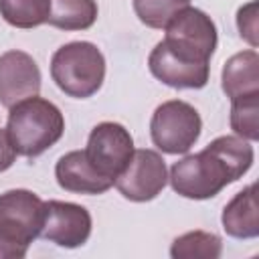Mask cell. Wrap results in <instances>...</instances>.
<instances>
[{"mask_svg":"<svg viewBox=\"0 0 259 259\" xmlns=\"http://www.w3.org/2000/svg\"><path fill=\"white\" fill-rule=\"evenodd\" d=\"M168 182L164 158L156 150H134L132 160L115 178V188L132 202H148L156 198Z\"/></svg>","mask_w":259,"mask_h":259,"instance_id":"8","label":"cell"},{"mask_svg":"<svg viewBox=\"0 0 259 259\" xmlns=\"http://www.w3.org/2000/svg\"><path fill=\"white\" fill-rule=\"evenodd\" d=\"M97 20L95 0H51L49 24L61 30H87Z\"/></svg>","mask_w":259,"mask_h":259,"instance_id":"15","label":"cell"},{"mask_svg":"<svg viewBox=\"0 0 259 259\" xmlns=\"http://www.w3.org/2000/svg\"><path fill=\"white\" fill-rule=\"evenodd\" d=\"M16 160V150L12 146V140L6 130L0 127V172L8 170Z\"/></svg>","mask_w":259,"mask_h":259,"instance_id":"21","label":"cell"},{"mask_svg":"<svg viewBox=\"0 0 259 259\" xmlns=\"http://www.w3.org/2000/svg\"><path fill=\"white\" fill-rule=\"evenodd\" d=\"M51 77L65 95L87 99L95 95L103 85V53L87 40L67 42L59 47L51 59Z\"/></svg>","mask_w":259,"mask_h":259,"instance_id":"3","label":"cell"},{"mask_svg":"<svg viewBox=\"0 0 259 259\" xmlns=\"http://www.w3.org/2000/svg\"><path fill=\"white\" fill-rule=\"evenodd\" d=\"M166 34L160 40L168 53L174 57L194 63V65H208L214 49H217V26L212 18L192 6L182 8L172 20L164 26Z\"/></svg>","mask_w":259,"mask_h":259,"instance_id":"4","label":"cell"},{"mask_svg":"<svg viewBox=\"0 0 259 259\" xmlns=\"http://www.w3.org/2000/svg\"><path fill=\"white\" fill-rule=\"evenodd\" d=\"M134 154V140L130 132L115 121L97 123L87 140L85 156L99 174L113 180L123 172Z\"/></svg>","mask_w":259,"mask_h":259,"instance_id":"7","label":"cell"},{"mask_svg":"<svg viewBox=\"0 0 259 259\" xmlns=\"http://www.w3.org/2000/svg\"><path fill=\"white\" fill-rule=\"evenodd\" d=\"M186 6H190V0H134L136 16L150 28H164Z\"/></svg>","mask_w":259,"mask_h":259,"instance_id":"18","label":"cell"},{"mask_svg":"<svg viewBox=\"0 0 259 259\" xmlns=\"http://www.w3.org/2000/svg\"><path fill=\"white\" fill-rule=\"evenodd\" d=\"M55 178L63 190L75 194H103L113 186V180L99 174L87 160L85 150L63 154L55 166Z\"/></svg>","mask_w":259,"mask_h":259,"instance_id":"12","label":"cell"},{"mask_svg":"<svg viewBox=\"0 0 259 259\" xmlns=\"http://www.w3.org/2000/svg\"><path fill=\"white\" fill-rule=\"evenodd\" d=\"M91 225V214L85 206L63 200H47L40 237L59 247L75 249L87 243Z\"/></svg>","mask_w":259,"mask_h":259,"instance_id":"9","label":"cell"},{"mask_svg":"<svg viewBox=\"0 0 259 259\" xmlns=\"http://www.w3.org/2000/svg\"><path fill=\"white\" fill-rule=\"evenodd\" d=\"M223 91L231 101L259 97V55L255 49L233 55L223 67Z\"/></svg>","mask_w":259,"mask_h":259,"instance_id":"13","label":"cell"},{"mask_svg":"<svg viewBox=\"0 0 259 259\" xmlns=\"http://www.w3.org/2000/svg\"><path fill=\"white\" fill-rule=\"evenodd\" d=\"M40 91V69L24 51H6L0 55V103H14L34 97Z\"/></svg>","mask_w":259,"mask_h":259,"instance_id":"10","label":"cell"},{"mask_svg":"<svg viewBox=\"0 0 259 259\" xmlns=\"http://www.w3.org/2000/svg\"><path fill=\"white\" fill-rule=\"evenodd\" d=\"M202 119L198 111L180 99L164 101L150 119V136L154 146L164 154H186L200 138Z\"/></svg>","mask_w":259,"mask_h":259,"instance_id":"5","label":"cell"},{"mask_svg":"<svg viewBox=\"0 0 259 259\" xmlns=\"http://www.w3.org/2000/svg\"><path fill=\"white\" fill-rule=\"evenodd\" d=\"M26 251H28L26 245H20L0 233V259H22Z\"/></svg>","mask_w":259,"mask_h":259,"instance_id":"22","label":"cell"},{"mask_svg":"<svg viewBox=\"0 0 259 259\" xmlns=\"http://www.w3.org/2000/svg\"><path fill=\"white\" fill-rule=\"evenodd\" d=\"M6 132L16 154L36 158L63 138L65 117L53 101L34 95L10 107Z\"/></svg>","mask_w":259,"mask_h":259,"instance_id":"2","label":"cell"},{"mask_svg":"<svg viewBox=\"0 0 259 259\" xmlns=\"http://www.w3.org/2000/svg\"><path fill=\"white\" fill-rule=\"evenodd\" d=\"M255 184L245 186L237 192L223 210V229L233 239H255L259 237V214H257V198Z\"/></svg>","mask_w":259,"mask_h":259,"instance_id":"14","label":"cell"},{"mask_svg":"<svg viewBox=\"0 0 259 259\" xmlns=\"http://www.w3.org/2000/svg\"><path fill=\"white\" fill-rule=\"evenodd\" d=\"M148 67L158 81L174 89H202L208 83L210 73V65L186 63L168 53L162 42H158L152 49L148 57Z\"/></svg>","mask_w":259,"mask_h":259,"instance_id":"11","label":"cell"},{"mask_svg":"<svg viewBox=\"0 0 259 259\" xmlns=\"http://www.w3.org/2000/svg\"><path fill=\"white\" fill-rule=\"evenodd\" d=\"M257 10H259V4H257V0H251V2H247L245 6H241L239 10H237V28H239V34H241V38L243 40H247L249 45H251V49H257V45H259V14H257Z\"/></svg>","mask_w":259,"mask_h":259,"instance_id":"20","label":"cell"},{"mask_svg":"<svg viewBox=\"0 0 259 259\" xmlns=\"http://www.w3.org/2000/svg\"><path fill=\"white\" fill-rule=\"evenodd\" d=\"M45 223V200L26 188L0 194V233L20 245H30L40 237Z\"/></svg>","mask_w":259,"mask_h":259,"instance_id":"6","label":"cell"},{"mask_svg":"<svg viewBox=\"0 0 259 259\" xmlns=\"http://www.w3.org/2000/svg\"><path fill=\"white\" fill-rule=\"evenodd\" d=\"M223 253V241L214 233L190 231L172 241L170 255L174 259H219Z\"/></svg>","mask_w":259,"mask_h":259,"instance_id":"16","label":"cell"},{"mask_svg":"<svg viewBox=\"0 0 259 259\" xmlns=\"http://www.w3.org/2000/svg\"><path fill=\"white\" fill-rule=\"evenodd\" d=\"M231 130L243 140H259V97L231 101Z\"/></svg>","mask_w":259,"mask_h":259,"instance_id":"19","label":"cell"},{"mask_svg":"<svg viewBox=\"0 0 259 259\" xmlns=\"http://www.w3.org/2000/svg\"><path fill=\"white\" fill-rule=\"evenodd\" d=\"M51 0H0V16L14 28H36L47 24Z\"/></svg>","mask_w":259,"mask_h":259,"instance_id":"17","label":"cell"},{"mask_svg":"<svg viewBox=\"0 0 259 259\" xmlns=\"http://www.w3.org/2000/svg\"><path fill=\"white\" fill-rule=\"evenodd\" d=\"M253 160L255 152L249 140L219 136L202 152L174 162L168 180L176 194L192 200H206L247 174Z\"/></svg>","mask_w":259,"mask_h":259,"instance_id":"1","label":"cell"}]
</instances>
